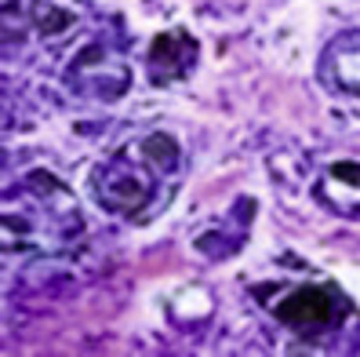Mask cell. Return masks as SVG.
<instances>
[{"label":"cell","mask_w":360,"mask_h":357,"mask_svg":"<svg viewBox=\"0 0 360 357\" xmlns=\"http://www.w3.org/2000/svg\"><path fill=\"white\" fill-rule=\"evenodd\" d=\"M179 139L167 132H150L135 139L131 146L117 150L95 175V194L102 208L124 219H146L150 204H160L157 197L164 186L179 175Z\"/></svg>","instance_id":"6da1fadb"},{"label":"cell","mask_w":360,"mask_h":357,"mask_svg":"<svg viewBox=\"0 0 360 357\" xmlns=\"http://www.w3.org/2000/svg\"><path fill=\"white\" fill-rule=\"evenodd\" d=\"M84 230L73 194L48 172H30L4 197V248L30 256H51L70 248Z\"/></svg>","instance_id":"7a4b0ae2"},{"label":"cell","mask_w":360,"mask_h":357,"mask_svg":"<svg viewBox=\"0 0 360 357\" xmlns=\"http://www.w3.org/2000/svg\"><path fill=\"white\" fill-rule=\"evenodd\" d=\"M273 313H277L281 325H288L299 335H324L346 321L349 303L331 284H295L273 306Z\"/></svg>","instance_id":"3957f363"},{"label":"cell","mask_w":360,"mask_h":357,"mask_svg":"<svg viewBox=\"0 0 360 357\" xmlns=\"http://www.w3.org/2000/svg\"><path fill=\"white\" fill-rule=\"evenodd\" d=\"M200 55V44L186 30H172V33H160L153 37L150 55H146V66H150L153 84H172L179 77H186L193 70V62Z\"/></svg>","instance_id":"277c9868"},{"label":"cell","mask_w":360,"mask_h":357,"mask_svg":"<svg viewBox=\"0 0 360 357\" xmlns=\"http://www.w3.org/2000/svg\"><path fill=\"white\" fill-rule=\"evenodd\" d=\"M70 77L80 80L77 84L80 92H88L95 99H117V95H124V88H128V70H124L120 62H113V55H105L98 48L80 51Z\"/></svg>","instance_id":"5b68a950"},{"label":"cell","mask_w":360,"mask_h":357,"mask_svg":"<svg viewBox=\"0 0 360 357\" xmlns=\"http://www.w3.org/2000/svg\"><path fill=\"white\" fill-rule=\"evenodd\" d=\"M316 197L335 215L360 219V164L338 161V164L324 168V175L316 179Z\"/></svg>","instance_id":"8992f818"},{"label":"cell","mask_w":360,"mask_h":357,"mask_svg":"<svg viewBox=\"0 0 360 357\" xmlns=\"http://www.w3.org/2000/svg\"><path fill=\"white\" fill-rule=\"evenodd\" d=\"M70 23H73V15L62 11V8H51V4H40V8H37V18H33V26H40V33H44V37L66 33Z\"/></svg>","instance_id":"52a82bcc"}]
</instances>
